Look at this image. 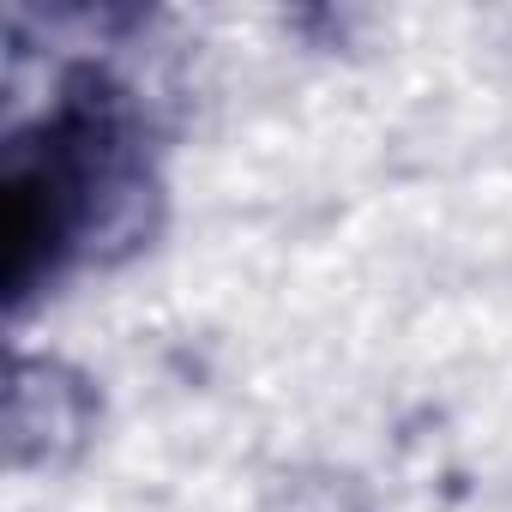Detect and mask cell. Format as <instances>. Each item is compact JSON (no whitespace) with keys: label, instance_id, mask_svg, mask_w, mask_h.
<instances>
[{"label":"cell","instance_id":"1","mask_svg":"<svg viewBox=\"0 0 512 512\" xmlns=\"http://www.w3.org/2000/svg\"><path fill=\"white\" fill-rule=\"evenodd\" d=\"M97 428V392L67 362H19L13 368V458L61 464Z\"/></svg>","mask_w":512,"mask_h":512}]
</instances>
